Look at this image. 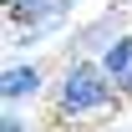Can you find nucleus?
<instances>
[{
  "instance_id": "39448f33",
  "label": "nucleus",
  "mask_w": 132,
  "mask_h": 132,
  "mask_svg": "<svg viewBox=\"0 0 132 132\" xmlns=\"http://www.w3.org/2000/svg\"><path fill=\"white\" fill-rule=\"evenodd\" d=\"M0 132H26V122H20L15 112H5V122H0Z\"/></svg>"
},
{
  "instance_id": "f257e3e1",
  "label": "nucleus",
  "mask_w": 132,
  "mask_h": 132,
  "mask_svg": "<svg viewBox=\"0 0 132 132\" xmlns=\"http://www.w3.org/2000/svg\"><path fill=\"white\" fill-rule=\"evenodd\" d=\"M112 92H117V81L107 76L102 61H76V66L61 76V86H56V107H61L66 117L102 112V107L112 102Z\"/></svg>"
},
{
  "instance_id": "0eeeda50",
  "label": "nucleus",
  "mask_w": 132,
  "mask_h": 132,
  "mask_svg": "<svg viewBox=\"0 0 132 132\" xmlns=\"http://www.w3.org/2000/svg\"><path fill=\"white\" fill-rule=\"evenodd\" d=\"M10 5H20V0H5V10H10Z\"/></svg>"
},
{
  "instance_id": "423d86ee",
  "label": "nucleus",
  "mask_w": 132,
  "mask_h": 132,
  "mask_svg": "<svg viewBox=\"0 0 132 132\" xmlns=\"http://www.w3.org/2000/svg\"><path fill=\"white\" fill-rule=\"evenodd\" d=\"M117 92H132V66L122 71V76H117Z\"/></svg>"
},
{
  "instance_id": "f03ea898",
  "label": "nucleus",
  "mask_w": 132,
  "mask_h": 132,
  "mask_svg": "<svg viewBox=\"0 0 132 132\" xmlns=\"http://www.w3.org/2000/svg\"><path fill=\"white\" fill-rule=\"evenodd\" d=\"M36 92H41V71H36L31 61L5 66V76H0V97H5V107H15V102L36 97Z\"/></svg>"
},
{
  "instance_id": "7ed1b4c3",
  "label": "nucleus",
  "mask_w": 132,
  "mask_h": 132,
  "mask_svg": "<svg viewBox=\"0 0 132 132\" xmlns=\"http://www.w3.org/2000/svg\"><path fill=\"white\" fill-rule=\"evenodd\" d=\"M112 41H117V20L107 15V20H97V26H86V36L76 41V51H86V56H102Z\"/></svg>"
},
{
  "instance_id": "20e7f679",
  "label": "nucleus",
  "mask_w": 132,
  "mask_h": 132,
  "mask_svg": "<svg viewBox=\"0 0 132 132\" xmlns=\"http://www.w3.org/2000/svg\"><path fill=\"white\" fill-rule=\"evenodd\" d=\"M97 61L107 66V76H112V81H117V76H122V71H127V66H132V36H117V41H112V46H107V51H102Z\"/></svg>"
}]
</instances>
